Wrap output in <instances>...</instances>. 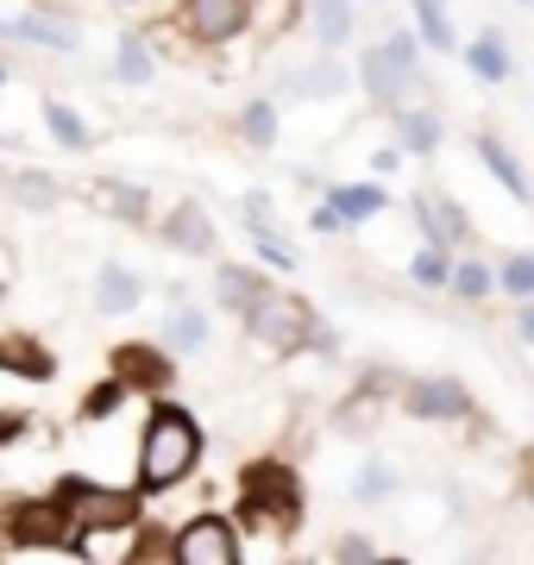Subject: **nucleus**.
Returning a JSON list of instances; mask_svg holds the SVG:
<instances>
[{
	"instance_id": "nucleus-17",
	"label": "nucleus",
	"mask_w": 534,
	"mask_h": 565,
	"mask_svg": "<svg viewBox=\"0 0 534 565\" xmlns=\"http://www.w3.org/2000/svg\"><path fill=\"white\" fill-rule=\"evenodd\" d=\"M314 39L328 51L352 39V0H314Z\"/></svg>"
},
{
	"instance_id": "nucleus-31",
	"label": "nucleus",
	"mask_w": 534,
	"mask_h": 565,
	"mask_svg": "<svg viewBox=\"0 0 534 565\" xmlns=\"http://www.w3.org/2000/svg\"><path fill=\"white\" fill-rule=\"evenodd\" d=\"M126 390H132V384H126V377H114V384H102V390H95V396H88V415H107V408L120 403Z\"/></svg>"
},
{
	"instance_id": "nucleus-9",
	"label": "nucleus",
	"mask_w": 534,
	"mask_h": 565,
	"mask_svg": "<svg viewBox=\"0 0 534 565\" xmlns=\"http://www.w3.org/2000/svg\"><path fill=\"white\" fill-rule=\"evenodd\" d=\"M164 239L177 245V252H189V258H207V252H214V226H207V214L195 202H183L177 214H170Z\"/></svg>"
},
{
	"instance_id": "nucleus-26",
	"label": "nucleus",
	"mask_w": 534,
	"mask_h": 565,
	"mask_svg": "<svg viewBox=\"0 0 534 565\" xmlns=\"http://www.w3.org/2000/svg\"><path fill=\"white\" fill-rule=\"evenodd\" d=\"M472 70H478L484 82H503V76H510V63H503V44H496V39H478V44H472Z\"/></svg>"
},
{
	"instance_id": "nucleus-18",
	"label": "nucleus",
	"mask_w": 534,
	"mask_h": 565,
	"mask_svg": "<svg viewBox=\"0 0 534 565\" xmlns=\"http://www.w3.org/2000/svg\"><path fill=\"white\" fill-rule=\"evenodd\" d=\"M44 126L57 132V145H63V151H83V145H88V126H83V114H76V107L44 102Z\"/></svg>"
},
{
	"instance_id": "nucleus-14",
	"label": "nucleus",
	"mask_w": 534,
	"mask_h": 565,
	"mask_svg": "<svg viewBox=\"0 0 534 565\" xmlns=\"http://www.w3.org/2000/svg\"><path fill=\"white\" fill-rule=\"evenodd\" d=\"M415 214L428 221V233H434L440 245H452L459 233H466V214H459V207H452L447 195H421V202H415Z\"/></svg>"
},
{
	"instance_id": "nucleus-3",
	"label": "nucleus",
	"mask_w": 534,
	"mask_h": 565,
	"mask_svg": "<svg viewBox=\"0 0 534 565\" xmlns=\"http://www.w3.org/2000/svg\"><path fill=\"white\" fill-rule=\"evenodd\" d=\"M359 70H365V88L377 95V102H396V95L415 82V44H409V32H396V39L371 44Z\"/></svg>"
},
{
	"instance_id": "nucleus-1",
	"label": "nucleus",
	"mask_w": 534,
	"mask_h": 565,
	"mask_svg": "<svg viewBox=\"0 0 534 565\" xmlns=\"http://www.w3.org/2000/svg\"><path fill=\"white\" fill-rule=\"evenodd\" d=\"M202 459V427L189 408H158L145 422V446H139V484L145 490H170L183 484Z\"/></svg>"
},
{
	"instance_id": "nucleus-15",
	"label": "nucleus",
	"mask_w": 534,
	"mask_h": 565,
	"mask_svg": "<svg viewBox=\"0 0 534 565\" xmlns=\"http://www.w3.org/2000/svg\"><path fill=\"white\" fill-rule=\"evenodd\" d=\"M202 340H207V315L202 308H177L164 321V345L170 352H202Z\"/></svg>"
},
{
	"instance_id": "nucleus-24",
	"label": "nucleus",
	"mask_w": 534,
	"mask_h": 565,
	"mask_svg": "<svg viewBox=\"0 0 534 565\" xmlns=\"http://www.w3.org/2000/svg\"><path fill=\"white\" fill-rule=\"evenodd\" d=\"M478 151H484V163L496 170V182H510V195H528V182H522V170H515V158L503 151V145H496V139H484Z\"/></svg>"
},
{
	"instance_id": "nucleus-8",
	"label": "nucleus",
	"mask_w": 534,
	"mask_h": 565,
	"mask_svg": "<svg viewBox=\"0 0 534 565\" xmlns=\"http://www.w3.org/2000/svg\"><path fill=\"white\" fill-rule=\"evenodd\" d=\"M183 25L202 44H221L246 25V0H183Z\"/></svg>"
},
{
	"instance_id": "nucleus-20",
	"label": "nucleus",
	"mask_w": 534,
	"mask_h": 565,
	"mask_svg": "<svg viewBox=\"0 0 534 565\" xmlns=\"http://www.w3.org/2000/svg\"><path fill=\"white\" fill-rule=\"evenodd\" d=\"M95 202H102L107 214H120V221H139V214H145V189H126V182H102V189H95Z\"/></svg>"
},
{
	"instance_id": "nucleus-5",
	"label": "nucleus",
	"mask_w": 534,
	"mask_h": 565,
	"mask_svg": "<svg viewBox=\"0 0 534 565\" xmlns=\"http://www.w3.org/2000/svg\"><path fill=\"white\" fill-rule=\"evenodd\" d=\"M246 327L258 333V340H270V345H284V352H289V345L309 340V327H314V321H309V308H302V302H289V296L265 289V296L246 308Z\"/></svg>"
},
{
	"instance_id": "nucleus-30",
	"label": "nucleus",
	"mask_w": 534,
	"mask_h": 565,
	"mask_svg": "<svg viewBox=\"0 0 534 565\" xmlns=\"http://www.w3.org/2000/svg\"><path fill=\"white\" fill-rule=\"evenodd\" d=\"M415 282H447V258H440V252H421V258H415Z\"/></svg>"
},
{
	"instance_id": "nucleus-11",
	"label": "nucleus",
	"mask_w": 534,
	"mask_h": 565,
	"mask_svg": "<svg viewBox=\"0 0 534 565\" xmlns=\"http://www.w3.org/2000/svg\"><path fill=\"white\" fill-rule=\"evenodd\" d=\"M114 371H120L126 384H139V390L170 384V359L164 352H151V345H120V352H114Z\"/></svg>"
},
{
	"instance_id": "nucleus-7",
	"label": "nucleus",
	"mask_w": 534,
	"mask_h": 565,
	"mask_svg": "<svg viewBox=\"0 0 534 565\" xmlns=\"http://www.w3.org/2000/svg\"><path fill=\"white\" fill-rule=\"evenodd\" d=\"M177 559H183V565H233V559H239L233 522H221V515H195V522L177 534Z\"/></svg>"
},
{
	"instance_id": "nucleus-28",
	"label": "nucleus",
	"mask_w": 534,
	"mask_h": 565,
	"mask_svg": "<svg viewBox=\"0 0 534 565\" xmlns=\"http://www.w3.org/2000/svg\"><path fill=\"white\" fill-rule=\"evenodd\" d=\"M503 289H510V296H534V258H510V264H503Z\"/></svg>"
},
{
	"instance_id": "nucleus-6",
	"label": "nucleus",
	"mask_w": 534,
	"mask_h": 565,
	"mask_svg": "<svg viewBox=\"0 0 534 565\" xmlns=\"http://www.w3.org/2000/svg\"><path fill=\"white\" fill-rule=\"evenodd\" d=\"M0 527H7V541L13 546H51V541H70V509H63V497H51V503H20L0 515Z\"/></svg>"
},
{
	"instance_id": "nucleus-16",
	"label": "nucleus",
	"mask_w": 534,
	"mask_h": 565,
	"mask_svg": "<svg viewBox=\"0 0 534 565\" xmlns=\"http://www.w3.org/2000/svg\"><path fill=\"white\" fill-rule=\"evenodd\" d=\"M0 39L44 44V51H76V39H70V32H57V25H44V20H0Z\"/></svg>"
},
{
	"instance_id": "nucleus-25",
	"label": "nucleus",
	"mask_w": 534,
	"mask_h": 565,
	"mask_svg": "<svg viewBox=\"0 0 534 565\" xmlns=\"http://www.w3.org/2000/svg\"><path fill=\"white\" fill-rule=\"evenodd\" d=\"M239 132H246V145H270V139H277V114H270V102H252L246 120H239Z\"/></svg>"
},
{
	"instance_id": "nucleus-36",
	"label": "nucleus",
	"mask_w": 534,
	"mask_h": 565,
	"mask_svg": "<svg viewBox=\"0 0 534 565\" xmlns=\"http://www.w3.org/2000/svg\"><path fill=\"white\" fill-rule=\"evenodd\" d=\"M0 82H7V63H0Z\"/></svg>"
},
{
	"instance_id": "nucleus-19",
	"label": "nucleus",
	"mask_w": 534,
	"mask_h": 565,
	"mask_svg": "<svg viewBox=\"0 0 534 565\" xmlns=\"http://www.w3.org/2000/svg\"><path fill=\"white\" fill-rule=\"evenodd\" d=\"M114 76L120 82H151V51H145V39H132V32L120 39V51H114Z\"/></svg>"
},
{
	"instance_id": "nucleus-23",
	"label": "nucleus",
	"mask_w": 534,
	"mask_h": 565,
	"mask_svg": "<svg viewBox=\"0 0 534 565\" xmlns=\"http://www.w3.org/2000/svg\"><path fill=\"white\" fill-rule=\"evenodd\" d=\"M415 13H421V39L434 51H452V25H447V7L440 0H415Z\"/></svg>"
},
{
	"instance_id": "nucleus-13",
	"label": "nucleus",
	"mask_w": 534,
	"mask_h": 565,
	"mask_svg": "<svg viewBox=\"0 0 534 565\" xmlns=\"http://www.w3.org/2000/svg\"><path fill=\"white\" fill-rule=\"evenodd\" d=\"M214 296H221L226 308H239V315H246V308L265 296V282L252 277V270H239V264H221V277H214Z\"/></svg>"
},
{
	"instance_id": "nucleus-10",
	"label": "nucleus",
	"mask_w": 534,
	"mask_h": 565,
	"mask_svg": "<svg viewBox=\"0 0 534 565\" xmlns=\"http://www.w3.org/2000/svg\"><path fill=\"white\" fill-rule=\"evenodd\" d=\"M409 415L421 422H440V415H466V390L452 384V377H428V384L409 390Z\"/></svg>"
},
{
	"instance_id": "nucleus-35",
	"label": "nucleus",
	"mask_w": 534,
	"mask_h": 565,
	"mask_svg": "<svg viewBox=\"0 0 534 565\" xmlns=\"http://www.w3.org/2000/svg\"><path fill=\"white\" fill-rule=\"evenodd\" d=\"M522 340H534V308H528V315H522Z\"/></svg>"
},
{
	"instance_id": "nucleus-21",
	"label": "nucleus",
	"mask_w": 534,
	"mask_h": 565,
	"mask_svg": "<svg viewBox=\"0 0 534 565\" xmlns=\"http://www.w3.org/2000/svg\"><path fill=\"white\" fill-rule=\"evenodd\" d=\"M13 202L20 207H57V182L39 177V170H20V177H13Z\"/></svg>"
},
{
	"instance_id": "nucleus-27",
	"label": "nucleus",
	"mask_w": 534,
	"mask_h": 565,
	"mask_svg": "<svg viewBox=\"0 0 534 565\" xmlns=\"http://www.w3.org/2000/svg\"><path fill=\"white\" fill-rule=\"evenodd\" d=\"M434 139H440L434 114H409V120H403V145H409V151H434Z\"/></svg>"
},
{
	"instance_id": "nucleus-32",
	"label": "nucleus",
	"mask_w": 534,
	"mask_h": 565,
	"mask_svg": "<svg viewBox=\"0 0 534 565\" xmlns=\"http://www.w3.org/2000/svg\"><path fill=\"white\" fill-rule=\"evenodd\" d=\"M309 88H314V95H333V88H340V70H314Z\"/></svg>"
},
{
	"instance_id": "nucleus-22",
	"label": "nucleus",
	"mask_w": 534,
	"mask_h": 565,
	"mask_svg": "<svg viewBox=\"0 0 534 565\" xmlns=\"http://www.w3.org/2000/svg\"><path fill=\"white\" fill-rule=\"evenodd\" d=\"M333 207H340V221H371L384 207V195L377 189H333Z\"/></svg>"
},
{
	"instance_id": "nucleus-4",
	"label": "nucleus",
	"mask_w": 534,
	"mask_h": 565,
	"mask_svg": "<svg viewBox=\"0 0 534 565\" xmlns=\"http://www.w3.org/2000/svg\"><path fill=\"white\" fill-rule=\"evenodd\" d=\"M296 503H302V497H296V478H289L284 465H252L246 471V515L252 522H277V527H289L296 522Z\"/></svg>"
},
{
	"instance_id": "nucleus-29",
	"label": "nucleus",
	"mask_w": 534,
	"mask_h": 565,
	"mask_svg": "<svg viewBox=\"0 0 534 565\" xmlns=\"http://www.w3.org/2000/svg\"><path fill=\"white\" fill-rule=\"evenodd\" d=\"M452 282H459V296H484V289H491V270H484V264H459Z\"/></svg>"
},
{
	"instance_id": "nucleus-12",
	"label": "nucleus",
	"mask_w": 534,
	"mask_h": 565,
	"mask_svg": "<svg viewBox=\"0 0 534 565\" xmlns=\"http://www.w3.org/2000/svg\"><path fill=\"white\" fill-rule=\"evenodd\" d=\"M95 308H102V315H132V308H139V277H132L126 264H102V277H95Z\"/></svg>"
},
{
	"instance_id": "nucleus-34",
	"label": "nucleus",
	"mask_w": 534,
	"mask_h": 565,
	"mask_svg": "<svg viewBox=\"0 0 534 565\" xmlns=\"http://www.w3.org/2000/svg\"><path fill=\"white\" fill-rule=\"evenodd\" d=\"M7 270H13V258H7V245H0V296H7Z\"/></svg>"
},
{
	"instance_id": "nucleus-2",
	"label": "nucleus",
	"mask_w": 534,
	"mask_h": 565,
	"mask_svg": "<svg viewBox=\"0 0 534 565\" xmlns=\"http://www.w3.org/2000/svg\"><path fill=\"white\" fill-rule=\"evenodd\" d=\"M57 497H63L70 522L83 527V534H126V527H139V497H132V490H107V484H88V478H63Z\"/></svg>"
},
{
	"instance_id": "nucleus-33",
	"label": "nucleus",
	"mask_w": 534,
	"mask_h": 565,
	"mask_svg": "<svg viewBox=\"0 0 534 565\" xmlns=\"http://www.w3.org/2000/svg\"><path fill=\"white\" fill-rule=\"evenodd\" d=\"M340 559H371V541H359V534H352V541H340Z\"/></svg>"
}]
</instances>
